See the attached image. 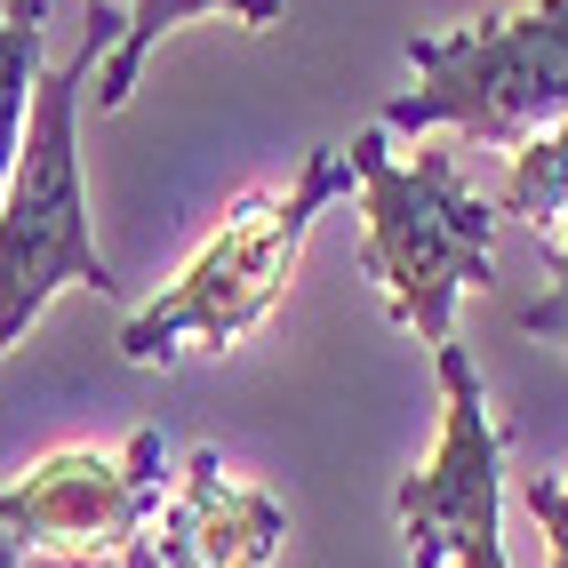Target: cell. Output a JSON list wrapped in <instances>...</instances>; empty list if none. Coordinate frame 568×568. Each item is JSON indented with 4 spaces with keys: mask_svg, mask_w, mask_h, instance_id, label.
<instances>
[{
    "mask_svg": "<svg viewBox=\"0 0 568 568\" xmlns=\"http://www.w3.org/2000/svg\"><path fill=\"white\" fill-rule=\"evenodd\" d=\"M121 41V9L89 0V41L72 64L41 72L24 112V153L17 176L0 193V361L24 345V328L49 313L57 288H89V296H121L112 264L97 256L89 233V184H81V89L89 72Z\"/></svg>",
    "mask_w": 568,
    "mask_h": 568,
    "instance_id": "1",
    "label": "cell"
},
{
    "mask_svg": "<svg viewBox=\"0 0 568 568\" xmlns=\"http://www.w3.org/2000/svg\"><path fill=\"white\" fill-rule=\"evenodd\" d=\"M345 193H353V161L336 153V144H313L288 184L248 193L209 233V248L121 328V361L169 368L184 353H224V345H241V336H256L273 321V305L288 296V281H296L313 216H328Z\"/></svg>",
    "mask_w": 568,
    "mask_h": 568,
    "instance_id": "2",
    "label": "cell"
},
{
    "mask_svg": "<svg viewBox=\"0 0 568 568\" xmlns=\"http://www.w3.org/2000/svg\"><path fill=\"white\" fill-rule=\"evenodd\" d=\"M345 161L361 184V273L385 288L393 328L448 345L457 296L497 273V209L465 184L457 153L393 161L385 129H361Z\"/></svg>",
    "mask_w": 568,
    "mask_h": 568,
    "instance_id": "3",
    "label": "cell"
},
{
    "mask_svg": "<svg viewBox=\"0 0 568 568\" xmlns=\"http://www.w3.org/2000/svg\"><path fill=\"white\" fill-rule=\"evenodd\" d=\"M416 89H400L376 129H457L473 144H528L568 121V0H528L440 41H408Z\"/></svg>",
    "mask_w": 568,
    "mask_h": 568,
    "instance_id": "4",
    "label": "cell"
},
{
    "mask_svg": "<svg viewBox=\"0 0 568 568\" xmlns=\"http://www.w3.org/2000/svg\"><path fill=\"white\" fill-rule=\"evenodd\" d=\"M440 368V448L425 473L393 488L408 568H513L505 560V425L488 416L480 368L448 336L433 345Z\"/></svg>",
    "mask_w": 568,
    "mask_h": 568,
    "instance_id": "5",
    "label": "cell"
},
{
    "mask_svg": "<svg viewBox=\"0 0 568 568\" xmlns=\"http://www.w3.org/2000/svg\"><path fill=\"white\" fill-rule=\"evenodd\" d=\"M161 505V433L136 425L121 448H57L24 480H0V528L24 552L72 568H121Z\"/></svg>",
    "mask_w": 568,
    "mask_h": 568,
    "instance_id": "6",
    "label": "cell"
},
{
    "mask_svg": "<svg viewBox=\"0 0 568 568\" xmlns=\"http://www.w3.org/2000/svg\"><path fill=\"white\" fill-rule=\"evenodd\" d=\"M281 537H288V513L264 488L224 473L216 448H193L176 497L161 505V528L144 545L161 552V568H273Z\"/></svg>",
    "mask_w": 568,
    "mask_h": 568,
    "instance_id": "7",
    "label": "cell"
},
{
    "mask_svg": "<svg viewBox=\"0 0 568 568\" xmlns=\"http://www.w3.org/2000/svg\"><path fill=\"white\" fill-rule=\"evenodd\" d=\"M241 17L248 32H273L281 17H288V0H129V17H121V41H112V57L97 64V104L104 112H121L129 97H136V72H144V57L161 49V32H176V24H193V17Z\"/></svg>",
    "mask_w": 568,
    "mask_h": 568,
    "instance_id": "8",
    "label": "cell"
},
{
    "mask_svg": "<svg viewBox=\"0 0 568 568\" xmlns=\"http://www.w3.org/2000/svg\"><path fill=\"white\" fill-rule=\"evenodd\" d=\"M41 32H49V0H9V17H0V193L17 176L24 112L41 89Z\"/></svg>",
    "mask_w": 568,
    "mask_h": 568,
    "instance_id": "9",
    "label": "cell"
},
{
    "mask_svg": "<svg viewBox=\"0 0 568 568\" xmlns=\"http://www.w3.org/2000/svg\"><path fill=\"white\" fill-rule=\"evenodd\" d=\"M497 209H505V216H528L537 233L568 209V121H560V129H537L528 144H513V169H505Z\"/></svg>",
    "mask_w": 568,
    "mask_h": 568,
    "instance_id": "10",
    "label": "cell"
},
{
    "mask_svg": "<svg viewBox=\"0 0 568 568\" xmlns=\"http://www.w3.org/2000/svg\"><path fill=\"white\" fill-rule=\"evenodd\" d=\"M545 256H552V288L520 313V328H528V336H545V345H560V361H568V233L545 241Z\"/></svg>",
    "mask_w": 568,
    "mask_h": 568,
    "instance_id": "11",
    "label": "cell"
},
{
    "mask_svg": "<svg viewBox=\"0 0 568 568\" xmlns=\"http://www.w3.org/2000/svg\"><path fill=\"white\" fill-rule=\"evenodd\" d=\"M520 505L537 513L545 545H552V568H568V473H528L520 480Z\"/></svg>",
    "mask_w": 568,
    "mask_h": 568,
    "instance_id": "12",
    "label": "cell"
},
{
    "mask_svg": "<svg viewBox=\"0 0 568 568\" xmlns=\"http://www.w3.org/2000/svg\"><path fill=\"white\" fill-rule=\"evenodd\" d=\"M17 560H24V545L9 537V528H0V568H17Z\"/></svg>",
    "mask_w": 568,
    "mask_h": 568,
    "instance_id": "13",
    "label": "cell"
},
{
    "mask_svg": "<svg viewBox=\"0 0 568 568\" xmlns=\"http://www.w3.org/2000/svg\"><path fill=\"white\" fill-rule=\"evenodd\" d=\"M121 568H161V552H153V545H136V552H129Z\"/></svg>",
    "mask_w": 568,
    "mask_h": 568,
    "instance_id": "14",
    "label": "cell"
}]
</instances>
